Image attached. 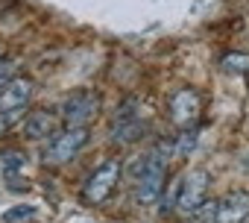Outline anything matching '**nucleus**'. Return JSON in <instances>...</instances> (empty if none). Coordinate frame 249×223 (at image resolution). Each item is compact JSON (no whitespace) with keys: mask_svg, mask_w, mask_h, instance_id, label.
I'll use <instances>...</instances> for the list:
<instances>
[{"mask_svg":"<svg viewBox=\"0 0 249 223\" xmlns=\"http://www.w3.org/2000/svg\"><path fill=\"white\" fill-rule=\"evenodd\" d=\"M135 176V203L138 205H156L164 194L167 185V156L164 150H156L144 159H138V165L132 167Z\"/></svg>","mask_w":249,"mask_h":223,"instance_id":"nucleus-1","label":"nucleus"},{"mask_svg":"<svg viewBox=\"0 0 249 223\" xmlns=\"http://www.w3.org/2000/svg\"><path fill=\"white\" fill-rule=\"evenodd\" d=\"M88 144V127H65L59 130L41 150L44 165H65Z\"/></svg>","mask_w":249,"mask_h":223,"instance_id":"nucleus-2","label":"nucleus"},{"mask_svg":"<svg viewBox=\"0 0 249 223\" xmlns=\"http://www.w3.org/2000/svg\"><path fill=\"white\" fill-rule=\"evenodd\" d=\"M100 115V97L91 88H79L62 103V124L65 127H88Z\"/></svg>","mask_w":249,"mask_h":223,"instance_id":"nucleus-3","label":"nucleus"},{"mask_svg":"<svg viewBox=\"0 0 249 223\" xmlns=\"http://www.w3.org/2000/svg\"><path fill=\"white\" fill-rule=\"evenodd\" d=\"M117 182H120V162H117V159H108V162H103V165L85 179V185H82V200H85L88 205H100V203H106V200L111 197V191L117 188Z\"/></svg>","mask_w":249,"mask_h":223,"instance_id":"nucleus-4","label":"nucleus"},{"mask_svg":"<svg viewBox=\"0 0 249 223\" xmlns=\"http://www.w3.org/2000/svg\"><path fill=\"white\" fill-rule=\"evenodd\" d=\"M144 132H147V118L138 112V103L135 100L123 103L114 115V124H111V138L117 144H132V141L144 138Z\"/></svg>","mask_w":249,"mask_h":223,"instance_id":"nucleus-5","label":"nucleus"},{"mask_svg":"<svg viewBox=\"0 0 249 223\" xmlns=\"http://www.w3.org/2000/svg\"><path fill=\"white\" fill-rule=\"evenodd\" d=\"M208 197V173L205 170H191L182 182H179V194H176V208L182 214H196L205 205Z\"/></svg>","mask_w":249,"mask_h":223,"instance_id":"nucleus-6","label":"nucleus"},{"mask_svg":"<svg viewBox=\"0 0 249 223\" xmlns=\"http://www.w3.org/2000/svg\"><path fill=\"white\" fill-rule=\"evenodd\" d=\"M199 109H202V97L196 88H179L170 97V118L176 127H191L199 118Z\"/></svg>","mask_w":249,"mask_h":223,"instance_id":"nucleus-7","label":"nucleus"},{"mask_svg":"<svg viewBox=\"0 0 249 223\" xmlns=\"http://www.w3.org/2000/svg\"><path fill=\"white\" fill-rule=\"evenodd\" d=\"M33 88H36V82L30 76H12L3 88H0V115L27 109V103L33 97Z\"/></svg>","mask_w":249,"mask_h":223,"instance_id":"nucleus-8","label":"nucleus"},{"mask_svg":"<svg viewBox=\"0 0 249 223\" xmlns=\"http://www.w3.org/2000/svg\"><path fill=\"white\" fill-rule=\"evenodd\" d=\"M249 217V191L234 188L217 203V220L214 223H243Z\"/></svg>","mask_w":249,"mask_h":223,"instance_id":"nucleus-9","label":"nucleus"},{"mask_svg":"<svg viewBox=\"0 0 249 223\" xmlns=\"http://www.w3.org/2000/svg\"><path fill=\"white\" fill-rule=\"evenodd\" d=\"M59 132V118L53 115L50 109H36L24 118V135L27 138H53Z\"/></svg>","mask_w":249,"mask_h":223,"instance_id":"nucleus-10","label":"nucleus"},{"mask_svg":"<svg viewBox=\"0 0 249 223\" xmlns=\"http://www.w3.org/2000/svg\"><path fill=\"white\" fill-rule=\"evenodd\" d=\"M36 214H38L36 205H12V208H6L3 214H0V220H3V223H27Z\"/></svg>","mask_w":249,"mask_h":223,"instance_id":"nucleus-11","label":"nucleus"},{"mask_svg":"<svg viewBox=\"0 0 249 223\" xmlns=\"http://www.w3.org/2000/svg\"><path fill=\"white\" fill-rule=\"evenodd\" d=\"M220 68L223 71H231V74H246L249 71V56L246 53H226L220 59Z\"/></svg>","mask_w":249,"mask_h":223,"instance_id":"nucleus-12","label":"nucleus"},{"mask_svg":"<svg viewBox=\"0 0 249 223\" xmlns=\"http://www.w3.org/2000/svg\"><path fill=\"white\" fill-rule=\"evenodd\" d=\"M194 144H196V132H185V135H182V141L176 144V153H191V150H194Z\"/></svg>","mask_w":249,"mask_h":223,"instance_id":"nucleus-13","label":"nucleus"},{"mask_svg":"<svg viewBox=\"0 0 249 223\" xmlns=\"http://www.w3.org/2000/svg\"><path fill=\"white\" fill-rule=\"evenodd\" d=\"M0 65H3V62H0Z\"/></svg>","mask_w":249,"mask_h":223,"instance_id":"nucleus-14","label":"nucleus"}]
</instances>
